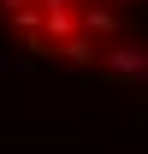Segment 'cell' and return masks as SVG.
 I'll list each match as a JSON object with an SVG mask.
<instances>
[{
  "label": "cell",
  "mask_w": 148,
  "mask_h": 154,
  "mask_svg": "<svg viewBox=\"0 0 148 154\" xmlns=\"http://www.w3.org/2000/svg\"><path fill=\"white\" fill-rule=\"evenodd\" d=\"M0 24L36 59L148 83V0H0Z\"/></svg>",
  "instance_id": "1"
}]
</instances>
